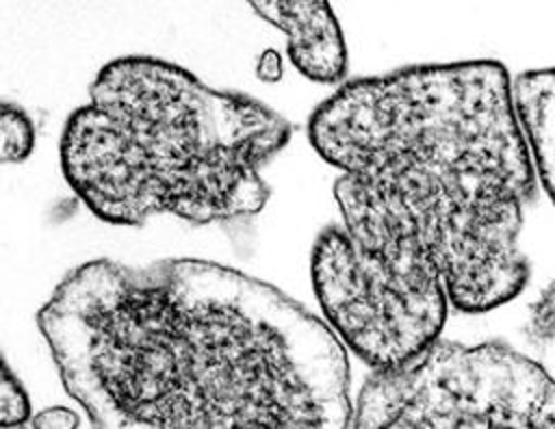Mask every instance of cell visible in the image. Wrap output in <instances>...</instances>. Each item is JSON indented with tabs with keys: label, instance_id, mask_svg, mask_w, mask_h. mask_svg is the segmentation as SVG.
<instances>
[{
	"label": "cell",
	"instance_id": "obj_1",
	"mask_svg": "<svg viewBox=\"0 0 555 429\" xmlns=\"http://www.w3.org/2000/svg\"><path fill=\"white\" fill-rule=\"evenodd\" d=\"M91 429H349L347 349L323 318L232 266L98 258L37 312Z\"/></svg>",
	"mask_w": 555,
	"mask_h": 429
},
{
	"label": "cell",
	"instance_id": "obj_2",
	"mask_svg": "<svg viewBox=\"0 0 555 429\" xmlns=\"http://www.w3.org/2000/svg\"><path fill=\"white\" fill-rule=\"evenodd\" d=\"M512 82L492 58L414 65L343 82L308 119L325 162L403 204L466 314L512 301L529 280L518 236L538 178Z\"/></svg>",
	"mask_w": 555,
	"mask_h": 429
},
{
	"label": "cell",
	"instance_id": "obj_3",
	"mask_svg": "<svg viewBox=\"0 0 555 429\" xmlns=\"http://www.w3.org/2000/svg\"><path fill=\"white\" fill-rule=\"evenodd\" d=\"M293 126L238 91H221L156 56L106 63L61 134V169L76 197L111 225L173 214L195 225L260 212V169Z\"/></svg>",
	"mask_w": 555,
	"mask_h": 429
},
{
	"label": "cell",
	"instance_id": "obj_4",
	"mask_svg": "<svg viewBox=\"0 0 555 429\" xmlns=\"http://www.w3.org/2000/svg\"><path fill=\"white\" fill-rule=\"evenodd\" d=\"M340 225L319 232L310 277L323 321L371 370L397 368L440 340L449 295L431 247L382 184L340 173Z\"/></svg>",
	"mask_w": 555,
	"mask_h": 429
},
{
	"label": "cell",
	"instance_id": "obj_5",
	"mask_svg": "<svg viewBox=\"0 0 555 429\" xmlns=\"http://www.w3.org/2000/svg\"><path fill=\"white\" fill-rule=\"evenodd\" d=\"M349 429H555V379L503 342L436 340L371 370Z\"/></svg>",
	"mask_w": 555,
	"mask_h": 429
},
{
	"label": "cell",
	"instance_id": "obj_6",
	"mask_svg": "<svg viewBox=\"0 0 555 429\" xmlns=\"http://www.w3.org/2000/svg\"><path fill=\"white\" fill-rule=\"evenodd\" d=\"M258 17L286 35V54L295 69L321 84H343L347 46L327 2L271 0L249 4Z\"/></svg>",
	"mask_w": 555,
	"mask_h": 429
},
{
	"label": "cell",
	"instance_id": "obj_7",
	"mask_svg": "<svg viewBox=\"0 0 555 429\" xmlns=\"http://www.w3.org/2000/svg\"><path fill=\"white\" fill-rule=\"evenodd\" d=\"M512 87L535 178L555 204V67L529 69Z\"/></svg>",
	"mask_w": 555,
	"mask_h": 429
},
{
	"label": "cell",
	"instance_id": "obj_8",
	"mask_svg": "<svg viewBox=\"0 0 555 429\" xmlns=\"http://www.w3.org/2000/svg\"><path fill=\"white\" fill-rule=\"evenodd\" d=\"M37 143L33 117L15 102L0 100V165L24 162Z\"/></svg>",
	"mask_w": 555,
	"mask_h": 429
},
{
	"label": "cell",
	"instance_id": "obj_9",
	"mask_svg": "<svg viewBox=\"0 0 555 429\" xmlns=\"http://www.w3.org/2000/svg\"><path fill=\"white\" fill-rule=\"evenodd\" d=\"M30 416L28 392L0 353V429H26Z\"/></svg>",
	"mask_w": 555,
	"mask_h": 429
},
{
	"label": "cell",
	"instance_id": "obj_10",
	"mask_svg": "<svg viewBox=\"0 0 555 429\" xmlns=\"http://www.w3.org/2000/svg\"><path fill=\"white\" fill-rule=\"evenodd\" d=\"M525 336L533 347H546L555 342V280L548 282L529 306Z\"/></svg>",
	"mask_w": 555,
	"mask_h": 429
},
{
	"label": "cell",
	"instance_id": "obj_11",
	"mask_svg": "<svg viewBox=\"0 0 555 429\" xmlns=\"http://www.w3.org/2000/svg\"><path fill=\"white\" fill-rule=\"evenodd\" d=\"M28 427L30 429H78L80 414L65 405H52L35 412L28 420Z\"/></svg>",
	"mask_w": 555,
	"mask_h": 429
}]
</instances>
